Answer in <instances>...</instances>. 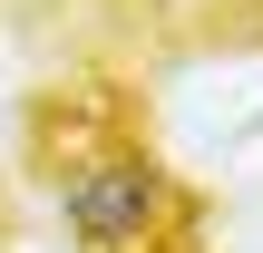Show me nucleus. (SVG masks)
I'll use <instances>...</instances> for the list:
<instances>
[{
	"mask_svg": "<svg viewBox=\"0 0 263 253\" xmlns=\"http://www.w3.org/2000/svg\"><path fill=\"white\" fill-rule=\"evenodd\" d=\"M156 215H166V176L146 156H98L68 176V234L88 253H137L156 234Z\"/></svg>",
	"mask_w": 263,
	"mask_h": 253,
	"instance_id": "1",
	"label": "nucleus"
}]
</instances>
